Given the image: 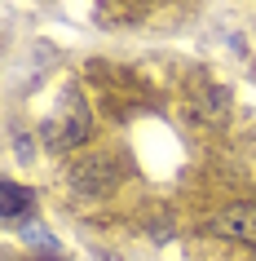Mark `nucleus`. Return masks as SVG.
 Returning a JSON list of instances; mask_svg holds the SVG:
<instances>
[{
	"label": "nucleus",
	"instance_id": "f257e3e1",
	"mask_svg": "<svg viewBox=\"0 0 256 261\" xmlns=\"http://www.w3.org/2000/svg\"><path fill=\"white\" fill-rule=\"evenodd\" d=\"M89 128H93V120H89V107H84V97L71 89L67 97H62V107H58V115H49L44 120V146L49 151H75L84 138H89Z\"/></svg>",
	"mask_w": 256,
	"mask_h": 261
},
{
	"label": "nucleus",
	"instance_id": "f03ea898",
	"mask_svg": "<svg viewBox=\"0 0 256 261\" xmlns=\"http://www.w3.org/2000/svg\"><path fill=\"white\" fill-rule=\"evenodd\" d=\"M67 181H71V191H80V195H106L115 191V181H120V164L110 160V155H84V160H75V164L67 168Z\"/></svg>",
	"mask_w": 256,
	"mask_h": 261
},
{
	"label": "nucleus",
	"instance_id": "7ed1b4c3",
	"mask_svg": "<svg viewBox=\"0 0 256 261\" xmlns=\"http://www.w3.org/2000/svg\"><path fill=\"white\" fill-rule=\"evenodd\" d=\"M212 230L221 239H239V244H256V204H230L225 213H216Z\"/></svg>",
	"mask_w": 256,
	"mask_h": 261
},
{
	"label": "nucleus",
	"instance_id": "20e7f679",
	"mask_svg": "<svg viewBox=\"0 0 256 261\" xmlns=\"http://www.w3.org/2000/svg\"><path fill=\"white\" fill-rule=\"evenodd\" d=\"M0 195H5V199H0V213H5L9 221H14L18 213H27V208H31V199H36V195H31L27 186H18V181H9V177H5Z\"/></svg>",
	"mask_w": 256,
	"mask_h": 261
},
{
	"label": "nucleus",
	"instance_id": "39448f33",
	"mask_svg": "<svg viewBox=\"0 0 256 261\" xmlns=\"http://www.w3.org/2000/svg\"><path fill=\"white\" fill-rule=\"evenodd\" d=\"M225 115V93L212 89V97H199V107H194V120H221Z\"/></svg>",
	"mask_w": 256,
	"mask_h": 261
},
{
	"label": "nucleus",
	"instance_id": "423d86ee",
	"mask_svg": "<svg viewBox=\"0 0 256 261\" xmlns=\"http://www.w3.org/2000/svg\"><path fill=\"white\" fill-rule=\"evenodd\" d=\"M22 239H27V244H36V248H44V252H58V244L44 234V226H40V221H31V217L22 221Z\"/></svg>",
	"mask_w": 256,
	"mask_h": 261
}]
</instances>
